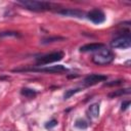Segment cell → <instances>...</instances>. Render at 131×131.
I'll return each instance as SVG.
<instances>
[{
	"label": "cell",
	"instance_id": "cell-1",
	"mask_svg": "<svg viewBox=\"0 0 131 131\" xmlns=\"http://www.w3.org/2000/svg\"><path fill=\"white\" fill-rule=\"evenodd\" d=\"M114 58L115 54L113 53V51L111 49L102 47L94 53V55L92 56V61L98 66H105L111 63L114 60Z\"/></svg>",
	"mask_w": 131,
	"mask_h": 131
},
{
	"label": "cell",
	"instance_id": "cell-2",
	"mask_svg": "<svg viewBox=\"0 0 131 131\" xmlns=\"http://www.w3.org/2000/svg\"><path fill=\"white\" fill-rule=\"evenodd\" d=\"M23 7L33 10V11H44L50 9V4L45 1H36V0H25V1H18L17 2Z\"/></svg>",
	"mask_w": 131,
	"mask_h": 131
},
{
	"label": "cell",
	"instance_id": "cell-3",
	"mask_svg": "<svg viewBox=\"0 0 131 131\" xmlns=\"http://www.w3.org/2000/svg\"><path fill=\"white\" fill-rule=\"evenodd\" d=\"M62 57H63L62 51H55V52H51V53H48V54L38 57L36 62H37V64H48V63H51L54 61H58Z\"/></svg>",
	"mask_w": 131,
	"mask_h": 131
},
{
	"label": "cell",
	"instance_id": "cell-4",
	"mask_svg": "<svg viewBox=\"0 0 131 131\" xmlns=\"http://www.w3.org/2000/svg\"><path fill=\"white\" fill-rule=\"evenodd\" d=\"M111 46L113 48H129L131 46V38L129 35H123L116 39H114L111 43Z\"/></svg>",
	"mask_w": 131,
	"mask_h": 131
},
{
	"label": "cell",
	"instance_id": "cell-5",
	"mask_svg": "<svg viewBox=\"0 0 131 131\" xmlns=\"http://www.w3.org/2000/svg\"><path fill=\"white\" fill-rule=\"evenodd\" d=\"M14 71H31V72H42V73H61V72H66L67 68L58 64V66H51V67H46V68H39V69H25V70H14Z\"/></svg>",
	"mask_w": 131,
	"mask_h": 131
},
{
	"label": "cell",
	"instance_id": "cell-6",
	"mask_svg": "<svg viewBox=\"0 0 131 131\" xmlns=\"http://www.w3.org/2000/svg\"><path fill=\"white\" fill-rule=\"evenodd\" d=\"M87 17L94 24H101L105 20V15L100 9H93L87 13Z\"/></svg>",
	"mask_w": 131,
	"mask_h": 131
},
{
	"label": "cell",
	"instance_id": "cell-7",
	"mask_svg": "<svg viewBox=\"0 0 131 131\" xmlns=\"http://www.w3.org/2000/svg\"><path fill=\"white\" fill-rule=\"evenodd\" d=\"M106 79H107V77L104 76V75H100V74H92V75L87 76V77L84 79V84H85L86 86H92V85L97 84L98 82L105 81Z\"/></svg>",
	"mask_w": 131,
	"mask_h": 131
},
{
	"label": "cell",
	"instance_id": "cell-8",
	"mask_svg": "<svg viewBox=\"0 0 131 131\" xmlns=\"http://www.w3.org/2000/svg\"><path fill=\"white\" fill-rule=\"evenodd\" d=\"M58 14L66 15V16H72V17H84V11L79 10V9H73V8H63L57 11Z\"/></svg>",
	"mask_w": 131,
	"mask_h": 131
},
{
	"label": "cell",
	"instance_id": "cell-9",
	"mask_svg": "<svg viewBox=\"0 0 131 131\" xmlns=\"http://www.w3.org/2000/svg\"><path fill=\"white\" fill-rule=\"evenodd\" d=\"M104 47V45L102 43H89V44H85L83 46L80 47V51L81 52H90V51H97L98 49Z\"/></svg>",
	"mask_w": 131,
	"mask_h": 131
},
{
	"label": "cell",
	"instance_id": "cell-10",
	"mask_svg": "<svg viewBox=\"0 0 131 131\" xmlns=\"http://www.w3.org/2000/svg\"><path fill=\"white\" fill-rule=\"evenodd\" d=\"M89 116L92 118H97L99 116V104L98 103H93L89 106L88 108Z\"/></svg>",
	"mask_w": 131,
	"mask_h": 131
},
{
	"label": "cell",
	"instance_id": "cell-11",
	"mask_svg": "<svg viewBox=\"0 0 131 131\" xmlns=\"http://www.w3.org/2000/svg\"><path fill=\"white\" fill-rule=\"evenodd\" d=\"M20 93H21L23 95H25L26 97H30V98L36 96V94H37V92H36L35 90L30 89V88H23L21 91H20Z\"/></svg>",
	"mask_w": 131,
	"mask_h": 131
},
{
	"label": "cell",
	"instance_id": "cell-12",
	"mask_svg": "<svg viewBox=\"0 0 131 131\" xmlns=\"http://www.w3.org/2000/svg\"><path fill=\"white\" fill-rule=\"evenodd\" d=\"M88 125H89L88 122L84 119H78L75 123V127H77L79 129H86L88 127Z\"/></svg>",
	"mask_w": 131,
	"mask_h": 131
},
{
	"label": "cell",
	"instance_id": "cell-13",
	"mask_svg": "<svg viewBox=\"0 0 131 131\" xmlns=\"http://www.w3.org/2000/svg\"><path fill=\"white\" fill-rule=\"evenodd\" d=\"M0 37H20V34L18 32L6 31V32H0Z\"/></svg>",
	"mask_w": 131,
	"mask_h": 131
},
{
	"label": "cell",
	"instance_id": "cell-14",
	"mask_svg": "<svg viewBox=\"0 0 131 131\" xmlns=\"http://www.w3.org/2000/svg\"><path fill=\"white\" fill-rule=\"evenodd\" d=\"M130 92V89H120V90H117V91H114L112 93L108 94L110 97H116V96H119V95H123V94H127Z\"/></svg>",
	"mask_w": 131,
	"mask_h": 131
},
{
	"label": "cell",
	"instance_id": "cell-15",
	"mask_svg": "<svg viewBox=\"0 0 131 131\" xmlns=\"http://www.w3.org/2000/svg\"><path fill=\"white\" fill-rule=\"evenodd\" d=\"M64 38L62 37H49V38H46V39H43L41 41L42 44H48V43H52V42H55V41H58V40H63Z\"/></svg>",
	"mask_w": 131,
	"mask_h": 131
},
{
	"label": "cell",
	"instance_id": "cell-16",
	"mask_svg": "<svg viewBox=\"0 0 131 131\" xmlns=\"http://www.w3.org/2000/svg\"><path fill=\"white\" fill-rule=\"evenodd\" d=\"M80 90H81L80 88H75V89H70V90H67V91H66V93L63 94V98H64V99H69L71 96H73L75 93L79 92Z\"/></svg>",
	"mask_w": 131,
	"mask_h": 131
},
{
	"label": "cell",
	"instance_id": "cell-17",
	"mask_svg": "<svg viewBox=\"0 0 131 131\" xmlns=\"http://www.w3.org/2000/svg\"><path fill=\"white\" fill-rule=\"evenodd\" d=\"M56 125H57V121H56V120H51V121H49V122H47V123L45 124V128L50 129V128L55 127Z\"/></svg>",
	"mask_w": 131,
	"mask_h": 131
},
{
	"label": "cell",
	"instance_id": "cell-18",
	"mask_svg": "<svg viewBox=\"0 0 131 131\" xmlns=\"http://www.w3.org/2000/svg\"><path fill=\"white\" fill-rule=\"evenodd\" d=\"M122 83L121 80H118V81H112L111 83H104V86H117V85H120Z\"/></svg>",
	"mask_w": 131,
	"mask_h": 131
},
{
	"label": "cell",
	"instance_id": "cell-19",
	"mask_svg": "<svg viewBox=\"0 0 131 131\" xmlns=\"http://www.w3.org/2000/svg\"><path fill=\"white\" fill-rule=\"evenodd\" d=\"M129 106H130V100H125V101L122 102L121 108H122V111H125V110H127Z\"/></svg>",
	"mask_w": 131,
	"mask_h": 131
}]
</instances>
